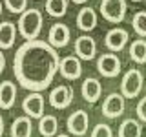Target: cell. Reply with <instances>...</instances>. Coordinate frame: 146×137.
I'll list each match as a JSON object with an SVG mask.
<instances>
[{
	"label": "cell",
	"instance_id": "1",
	"mask_svg": "<svg viewBox=\"0 0 146 137\" xmlns=\"http://www.w3.org/2000/svg\"><path fill=\"white\" fill-rule=\"evenodd\" d=\"M58 53L49 42L26 40L15 53L13 71L22 88L29 91H42L53 82L58 71Z\"/></svg>",
	"mask_w": 146,
	"mask_h": 137
},
{
	"label": "cell",
	"instance_id": "2",
	"mask_svg": "<svg viewBox=\"0 0 146 137\" xmlns=\"http://www.w3.org/2000/svg\"><path fill=\"white\" fill-rule=\"evenodd\" d=\"M42 24H44V17L40 13V9H24L18 17V33L24 37L26 40H35L38 39L40 31H42Z\"/></svg>",
	"mask_w": 146,
	"mask_h": 137
},
{
	"label": "cell",
	"instance_id": "3",
	"mask_svg": "<svg viewBox=\"0 0 146 137\" xmlns=\"http://www.w3.org/2000/svg\"><path fill=\"white\" fill-rule=\"evenodd\" d=\"M126 0H102L100 2V15L104 20L111 24H121L126 17Z\"/></svg>",
	"mask_w": 146,
	"mask_h": 137
},
{
	"label": "cell",
	"instance_id": "4",
	"mask_svg": "<svg viewBox=\"0 0 146 137\" xmlns=\"http://www.w3.org/2000/svg\"><path fill=\"white\" fill-rule=\"evenodd\" d=\"M143 84H144V79H143V73L139 70H130L124 73L122 77V82H121V93L124 95V99H133L141 93L143 90Z\"/></svg>",
	"mask_w": 146,
	"mask_h": 137
},
{
	"label": "cell",
	"instance_id": "5",
	"mask_svg": "<svg viewBox=\"0 0 146 137\" xmlns=\"http://www.w3.org/2000/svg\"><path fill=\"white\" fill-rule=\"evenodd\" d=\"M97 70L102 77L113 79L121 73V59L115 53H104L97 59Z\"/></svg>",
	"mask_w": 146,
	"mask_h": 137
},
{
	"label": "cell",
	"instance_id": "6",
	"mask_svg": "<svg viewBox=\"0 0 146 137\" xmlns=\"http://www.w3.org/2000/svg\"><path fill=\"white\" fill-rule=\"evenodd\" d=\"M58 71L64 79L68 80H77L80 79L82 75V64H80V59L77 55H68L58 61Z\"/></svg>",
	"mask_w": 146,
	"mask_h": 137
},
{
	"label": "cell",
	"instance_id": "7",
	"mask_svg": "<svg viewBox=\"0 0 146 137\" xmlns=\"http://www.w3.org/2000/svg\"><path fill=\"white\" fill-rule=\"evenodd\" d=\"M71 102H73V88L68 84L57 86L49 93V104L57 110H66Z\"/></svg>",
	"mask_w": 146,
	"mask_h": 137
},
{
	"label": "cell",
	"instance_id": "8",
	"mask_svg": "<svg viewBox=\"0 0 146 137\" xmlns=\"http://www.w3.org/2000/svg\"><path fill=\"white\" fill-rule=\"evenodd\" d=\"M124 112V95L122 93H110L102 102V115L108 119H117Z\"/></svg>",
	"mask_w": 146,
	"mask_h": 137
},
{
	"label": "cell",
	"instance_id": "9",
	"mask_svg": "<svg viewBox=\"0 0 146 137\" xmlns=\"http://www.w3.org/2000/svg\"><path fill=\"white\" fill-rule=\"evenodd\" d=\"M22 110L27 117L31 119H40L44 115V97L40 95V91H33L24 99L22 102Z\"/></svg>",
	"mask_w": 146,
	"mask_h": 137
},
{
	"label": "cell",
	"instance_id": "10",
	"mask_svg": "<svg viewBox=\"0 0 146 137\" xmlns=\"http://www.w3.org/2000/svg\"><path fill=\"white\" fill-rule=\"evenodd\" d=\"M128 39H130V35H128L126 29H122V27H113V29H110L106 33L104 44H106V48L110 51L117 53V51H122V49L126 48Z\"/></svg>",
	"mask_w": 146,
	"mask_h": 137
},
{
	"label": "cell",
	"instance_id": "11",
	"mask_svg": "<svg viewBox=\"0 0 146 137\" xmlns=\"http://www.w3.org/2000/svg\"><path fill=\"white\" fill-rule=\"evenodd\" d=\"M68 130H70V134L77 135V137H82L88 132V124H90V117L88 113L84 112V110H77V112H73L70 117H68Z\"/></svg>",
	"mask_w": 146,
	"mask_h": 137
},
{
	"label": "cell",
	"instance_id": "12",
	"mask_svg": "<svg viewBox=\"0 0 146 137\" xmlns=\"http://www.w3.org/2000/svg\"><path fill=\"white\" fill-rule=\"evenodd\" d=\"M71 39V31L66 24H53L49 27V33H48V42L53 46L55 49L64 48V46L70 44Z\"/></svg>",
	"mask_w": 146,
	"mask_h": 137
},
{
	"label": "cell",
	"instance_id": "13",
	"mask_svg": "<svg viewBox=\"0 0 146 137\" xmlns=\"http://www.w3.org/2000/svg\"><path fill=\"white\" fill-rule=\"evenodd\" d=\"M75 53L80 61H91L97 55V44L88 35H82L75 40Z\"/></svg>",
	"mask_w": 146,
	"mask_h": 137
},
{
	"label": "cell",
	"instance_id": "14",
	"mask_svg": "<svg viewBox=\"0 0 146 137\" xmlns=\"http://www.w3.org/2000/svg\"><path fill=\"white\" fill-rule=\"evenodd\" d=\"M82 97H84L86 102H97V100L100 99V95H102V84L97 80V79H93V77H88L84 82H82Z\"/></svg>",
	"mask_w": 146,
	"mask_h": 137
},
{
	"label": "cell",
	"instance_id": "15",
	"mask_svg": "<svg viewBox=\"0 0 146 137\" xmlns=\"http://www.w3.org/2000/svg\"><path fill=\"white\" fill-rule=\"evenodd\" d=\"M77 27L80 31H93L97 27V13L93 7H82L77 15Z\"/></svg>",
	"mask_w": 146,
	"mask_h": 137
},
{
	"label": "cell",
	"instance_id": "16",
	"mask_svg": "<svg viewBox=\"0 0 146 137\" xmlns=\"http://www.w3.org/2000/svg\"><path fill=\"white\" fill-rule=\"evenodd\" d=\"M15 99H17V86L9 80L0 82V108L2 110L13 108Z\"/></svg>",
	"mask_w": 146,
	"mask_h": 137
},
{
	"label": "cell",
	"instance_id": "17",
	"mask_svg": "<svg viewBox=\"0 0 146 137\" xmlns=\"http://www.w3.org/2000/svg\"><path fill=\"white\" fill-rule=\"evenodd\" d=\"M33 134V124H31V117L22 115L17 117L11 124V137H31Z\"/></svg>",
	"mask_w": 146,
	"mask_h": 137
},
{
	"label": "cell",
	"instance_id": "18",
	"mask_svg": "<svg viewBox=\"0 0 146 137\" xmlns=\"http://www.w3.org/2000/svg\"><path fill=\"white\" fill-rule=\"evenodd\" d=\"M17 27L13 22H2L0 24V49H9L15 44Z\"/></svg>",
	"mask_w": 146,
	"mask_h": 137
},
{
	"label": "cell",
	"instance_id": "19",
	"mask_svg": "<svg viewBox=\"0 0 146 137\" xmlns=\"http://www.w3.org/2000/svg\"><path fill=\"white\" fill-rule=\"evenodd\" d=\"M117 135L119 137H141L143 135V126H141V122L135 121V119H126V121H122V124L119 126Z\"/></svg>",
	"mask_w": 146,
	"mask_h": 137
},
{
	"label": "cell",
	"instance_id": "20",
	"mask_svg": "<svg viewBox=\"0 0 146 137\" xmlns=\"http://www.w3.org/2000/svg\"><path fill=\"white\" fill-rule=\"evenodd\" d=\"M58 130V121L55 115H42L38 121V132L44 137H55Z\"/></svg>",
	"mask_w": 146,
	"mask_h": 137
},
{
	"label": "cell",
	"instance_id": "21",
	"mask_svg": "<svg viewBox=\"0 0 146 137\" xmlns=\"http://www.w3.org/2000/svg\"><path fill=\"white\" fill-rule=\"evenodd\" d=\"M130 59L137 64H146V40L144 39H137L130 46Z\"/></svg>",
	"mask_w": 146,
	"mask_h": 137
},
{
	"label": "cell",
	"instance_id": "22",
	"mask_svg": "<svg viewBox=\"0 0 146 137\" xmlns=\"http://www.w3.org/2000/svg\"><path fill=\"white\" fill-rule=\"evenodd\" d=\"M46 11L55 18L64 17L68 11V0H46Z\"/></svg>",
	"mask_w": 146,
	"mask_h": 137
},
{
	"label": "cell",
	"instance_id": "23",
	"mask_svg": "<svg viewBox=\"0 0 146 137\" xmlns=\"http://www.w3.org/2000/svg\"><path fill=\"white\" fill-rule=\"evenodd\" d=\"M131 26H133V31L141 39L146 37V11H137L133 18H131Z\"/></svg>",
	"mask_w": 146,
	"mask_h": 137
},
{
	"label": "cell",
	"instance_id": "24",
	"mask_svg": "<svg viewBox=\"0 0 146 137\" xmlns=\"http://www.w3.org/2000/svg\"><path fill=\"white\" fill-rule=\"evenodd\" d=\"M4 6H6L11 13L20 15V13L27 7V0H4Z\"/></svg>",
	"mask_w": 146,
	"mask_h": 137
},
{
	"label": "cell",
	"instance_id": "25",
	"mask_svg": "<svg viewBox=\"0 0 146 137\" xmlns=\"http://www.w3.org/2000/svg\"><path fill=\"white\" fill-rule=\"evenodd\" d=\"M90 137H113V130L110 128L108 124H97L93 128V132H91V135Z\"/></svg>",
	"mask_w": 146,
	"mask_h": 137
},
{
	"label": "cell",
	"instance_id": "26",
	"mask_svg": "<svg viewBox=\"0 0 146 137\" xmlns=\"http://www.w3.org/2000/svg\"><path fill=\"white\" fill-rule=\"evenodd\" d=\"M137 115L143 122H146V97H143L137 104Z\"/></svg>",
	"mask_w": 146,
	"mask_h": 137
},
{
	"label": "cell",
	"instance_id": "27",
	"mask_svg": "<svg viewBox=\"0 0 146 137\" xmlns=\"http://www.w3.org/2000/svg\"><path fill=\"white\" fill-rule=\"evenodd\" d=\"M4 68H6V57H4V53L0 51V73L4 71Z\"/></svg>",
	"mask_w": 146,
	"mask_h": 137
},
{
	"label": "cell",
	"instance_id": "28",
	"mask_svg": "<svg viewBox=\"0 0 146 137\" xmlns=\"http://www.w3.org/2000/svg\"><path fill=\"white\" fill-rule=\"evenodd\" d=\"M4 135V119L0 117V137Z\"/></svg>",
	"mask_w": 146,
	"mask_h": 137
},
{
	"label": "cell",
	"instance_id": "29",
	"mask_svg": "<svg viewBox=\"0 0 146 137\" xmlns=\"http://www.w3.org/2000/svg\"><path fill=\"white\" fill-rule=\"evenodd\" d=\"M73 4H84V2H88V0H71Z\"/></svg>",
	"mask_w": 146,
	"mask_h": 137
},
{
	"label": "cell",
	"instance_id": "30",
	"mask_svg": "<svg viewBox=\"0 0 146 137\" xmlns=\"http://www.w3.org/2000/svg\"><path fill=\"white\" fill-rule=\"evenodd\" d=\"M55 137H70V135H66V134H58V135H55Z\"/></svg>",
	"mask_w": 146,
	"mask_h": 137
},
{
	"label": "cell",
	"instance_id": "31",
	"mask_svg": "<svg viewBox=\"0 0 146 137\" xmlns=\"http://www.w3.org/2000/svg\"><path fill=\"white\" fill-rule=\"evenodd\" d=\"M0 15H2V4H0Z\"/></svg>",
	"mask_w": 146,
	"mask_h": 137
},
{
	"label": "cell",
	"instance_id": "32",
	"mask_svg": "<svg viewBox=\"0 0 146 137\" xmlns=\"http://www.w3.org/2000/svg\"><path fill=\"white\" fill-rule=\"evenodd\" d=\"M131 2H141V0H131Z\"/></svg>",
	"mask_w": 146,
	"mask_h": 137
}]
</instances>
